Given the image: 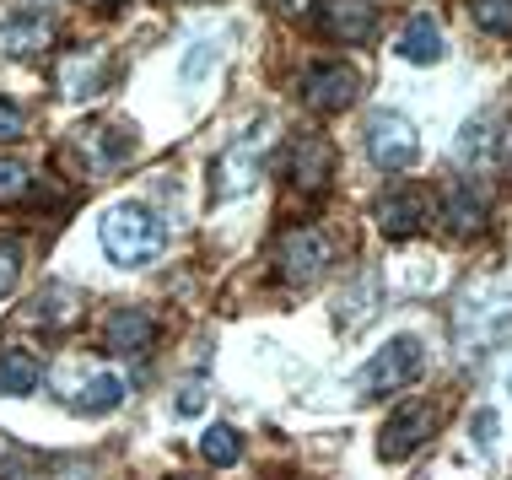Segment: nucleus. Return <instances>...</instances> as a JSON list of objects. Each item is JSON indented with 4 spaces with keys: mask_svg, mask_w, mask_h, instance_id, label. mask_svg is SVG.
<instances>
[{
    "mask_svg": "<svg viewBox=\"0 0 512 480\" xmlns=\"http://www.w3.org/2000/svg\"><path fill=\"white\" fill-rule=\"evenodd\" d=\"M491 216V200L480 184H453L448 195H442V222H448L453 238H475L480 227H486Z\"/></svg>",
    "mask_w": 512,
    "mask_h": 480,
    "instance_id": "obj_15",
    "label": "nucleus"
},
{
    "mask_svg": "<svg viewBox=\"0 0 512 480\" xmlns=\"http://www.w3.org/2000/svg\"><path fill=\"white\" fill-rule=\"evenodd\" d=\"M17 276H22V249L17 243H0V297L17 286Z\"/></svg>",
    "mask_w": 512,
    "mask_h": 480,
    "instance_id": "obj_23",
    "label": "nucleus"
},
{
    "mask_svg": "<svg viewBox=\"0 0 512 480\" xmlns=\"http://www.w3.org/2000/svg\"><path fill=\"white\" fill-rule=\"evenodd\" d=\"M469 17H475L480 33L512 38V0H469Z\"/></svg>",
    "mask_w": 512,
    "mask_h": 480,
    "instance_id": "obj_21",
    "label": "nucleus"
},
{
    "mask_svg": "<svg viewBox=\"0 0 512 480\" xmlns=\"http://www.w3.org/2000/svg\"><path fill=\"white\" fill-rule=\"evenodd\" d=\"M49 44H54V17H44V11H17V17L0 22V54H11V60H33Z\"/></svg>",
    "mask_w": 512,
    "mask_h": 480,
    "instance_id": "obj_14",
    "label": "nucleus"
},
{
    "mask_svg": "<svg viewBox=\"0 0 512 480\" xmlns=\"http://www.w3.org/2000/svg\"><path fill=\"white\" fill-rule=\"evenodd\" d=\"M265 152H270V119H254V125L216 157V173H211L216 178V200L248 195V189L259 184V173H265Z\"/></svg>",
    "mask_w": 512,
    "mask_h": 480,
    "instance_id": "obj_2",
    "label": "nucleus"
},
{
    "mask_svg": "<svg viewBox=\"0 0 512 480\" xmlns=\"http://www.w3.org/2000/svg\"><path fill=\"white\" fill-rule=\"evenodd\" d=\"M76 308H81L76 292L49 286L44 297H33V303H27V319H33V324H49V329H65V324H76Z\"/></svg>",
    "mask_w": 512,
    "mask_h": 480,
    "instance_id": "obj_19",
    "label": "nucleus"
},
{
    "mask_svg": "<svg viewBox=\"0 0 512 480\" xmlns=\"http://www.w3.org/2000/svg\"><path fill=\"white\" fill-rule=\"evenodd\" d=\"M119 405H124V383H119L114 373L87 378V383L71 394V410H76V416H114Z\"/></svg>",
    "mask_w": 512,
    "mask_h": 480,
    "instance_id": "obj_18",
    "label": "nucleus"
},
{
    "mask_svg": "<svg viewBox=\"0 0 512 480\" xmlns=\"http://www.w3.org/2000/svg\"><path fill=\"white\" fill-rule=\"evenodd\" d=\"M432 216V195L415 184H389L378 200H372V222H378L389 238H415Z\"/></svg>",
    "mask_w": 512,
    "mask_h": 480,
    "instance_id": "obj_10",
    "label": "nucleus"
},
{
    "mask_svg": "<svg viewBox=\"0 0 512 480\" xmlns=\"http://www.w3.org/2000/svg\"><path fill=\"white\" fill-rule=\"evenodd\" d=\"M399 60H410V65H437L442 54H448V38H442V27L437 17H426V11H415V17L399 27V44H394Z\"/></svg>",
    "mask_w": 512,
    "mask_h": 480,
    "instance_id": "obj_16",
    "label": "nucleus"
},
{
    "mask_svg": "<svg viewBox=\"0 0 512 480\" xmlns=\"http://www.w3.org/2000/svg\"><path fill=\"white\" fill-rule=\"evenodd\" d=\"M200 454H205V464H216V470H232V464L243 459V437L232 427H211L200 437Z\"/></svg>",
    "mask_w": 512,
    "mask_h": 480,
    "instance_id": "obj_20",
    "label": "nucleus"
},
{
    "mask_svg": "<svg viewBox=\"0 0 512 480\" xmlns=\"http://www.w3.org/2000/svg\"><path fill=\"white\" fill-rule=\"evenodd\" d=\"M54 76H60L65 103H87L108 87V54L103 49H71V54H60V71Z\"/></svg>",
    "mask_w": 512,
    "mask_h": 480,
    "instance_id": "obj_12",
    "label": "nucleus"
},
{
    "mask_svg": "<svg viewBox=\"0 0 512 480\" xmlns=\"http://www.w3.org/2000/svg\"><path fill=\"white\" fill-rule=\"evenodd\" d=\"M98 243H103V254L114 259V265L135 270V265H151V259L168 249V227H162V216L151 211V205L124 200V205H114V211H103Z\"/></svg>",
    "mask_w": 512,
    "mask_h": 480,
    "instance_id": "obj_1",
    "label": "nucleus"
},
{
    "mask_svg": "<svg viewBox=\"0 0 512 480\" xmlns=\"http://www.w3.org/2000/svg\"><path fill=\"white\" fill-rule=\"evenodd\" d=\"M135 125H124V119H108V125H92L87 135H76V152L87 162L92 173H108V168H124V162L135 157Z\"/></svg>",
    "mask_w": 512,
    "mask_h": 480,
    "instance_id": "obj_11",
    "label": "nucleus"
},
{
    "mask_svg": "<svg viewBox=\"0 0 512 480\" xmlns=\"http://www.w3.org/2000/svg\"><path fill=\"white\" fill-rule=\"evenodd\" d=\"M92 6H108V11H114V6H124V0H92Z\"/></svg>",
    "mask_w": 512,
    "mask_h": 480,
    "instance_id": "obj_26",
    "label": "nucleus"
},
{
    "mask_svg": "<svg viewBox=\"0 0 512 480\" xmlns=\"http://www.w3.org/2000/svg\"><path fill=\"white\" fill-rule=\"evenodd\" d=\"M356 92H362V76H356L345 60H318L297 81V98L308 103L313 114H335V108H345Z\"/></svg>",
    "mask_w": 512,
    "mask_h": 480,
    "instance_id": "obj_8",
    "label": "nucleus"
},
{
    "mask_svg": "<svg viewBox=\"0 0 512 480\" xmlns=\"http://www.w3.org/2000/svg\"><path fill=\"white\" fill-rule=\"evenodd\" d=\"M103 346H108V356H146L151 346H157V319H151L146 308H119V313H108Z\"/></svg>",
    "mask_w": 512,
    "mask_h": 480,
    "instance_id": "obj_13",
    "label": "nucleus"
},
{
    "mask_svg": "<svg viewBox=\"0 0 512 480\" xmlns=\"http://www.w3.org/2000/svg\"><path fill=\"white\" fill-rule=\"evenodd\" d=\"M173 480H189V475H173Z\"/></svg>",
    "mask_w": 512,
    "mask_h": 480,
    "instance_id": "obj_28",
    "label": "nucleus"
},
{
    "mask_svg": "<svg viewBox=\"0 0 512 480\" xmlns=\"http://www.w3.org/2000/svg\"><path fill=\"white\" fill-rule=\"evenodd\" d=\"M507 394H512V373H507Z\"/></svg>",
    "mask_w": 512,
    "mask_h": 480,
    "instance_id": "obj_27",
    "label": "nucleus"
},
{
    "mask_svg": "<svg viewBox=\"0 0 512 480\" xmlns=\"http://www.w3.org/2000/svg\"><path fill=\"white\" fill-rule=\"evenodd\" d=\"M205 65H211V44H195V54L184 60V81H195V76L205 71Z\"/></svg>",
    "mask_w": 512,
    "mask_h": 480,
    "instance_id": "obj_25",
    "label": "nucleus"
},
{
    "mask_svg": "<svg viewBox=\"0 0 512 480\" xmlns=\"http://www.w3.org/2000/svg\"><path fill=\"white\" fill-rule=\"evenodd\" d=\"M426 373V356H421V340L415 335H394L389 346H383L378 356H372V362L362 367V378H356V389L362 394H372V400H378V394H394V389H410L415 378Z\"/></svg>",
    "mask_w": 512,
    "mask_h": 480,
    "instance_id": "obj_4",
    "label": "nucleus"
},
{
    "mask_svg": "<svg viewBox=\"0 0 512 480\" xmlns=\"http://www.w3.org/2000/svg\"><path fill=\"white\" fill-rule=\"evenodd\" d=\"M275 270L292 286H313L329 270V238L318 227H286L275 243Z\"/></svg>",
    "mask_w": 512,
    "mask_h": 480,
    "instance_id": "obj_6",
    "label": "nucleus"
},
{
    "mask_svg": "<svg viewBox=\"0 0 512 480\" xmlns=\"http://www.w3.org/2000/svg\"><path fill=\"white\" fill-rule=\"evenodd\" d=\"M33 195V173L17 157H0V200H27Z\"/></svg>",
    "mask_w": 512,
    "mask_h": 480,
    "instance_id": "obj_22",
    "label": "nucleus"
},
{
    "mask_svg": "<svg viewBox=\"0 0 512 480\" xmlns=\"http://www.w3.org/2000/svg\"><path fill=\"white\" fill-rule=\"evenodd\" d=\"M437 427H442V410H437L432 400H405V405H394V416L383 421L378 454L389 459V464H405V459H415L426 443H432Z\"/></svg>",
    "mask_w": 512,
    "mask_h": 480,
    "instance_id": "obj_3",
    "label": "nucleus"
},
{
    "mask_svg": "<svg viewBox=\"0 0 512 480\" xmlns=\"http://www.w3.org/2000/svg\"><path fill=\"white\" fill-rule=\"evenodd\" d=\"M286 178H292V189H302V195H324L329 178H335V146H329V135H318V130L292 135Z\"/></svg>",
    "mask_w": 512,
    "mask_h": 480,
    "instance_id": "obj_9",
    "label": "nucleus"
},
{
    "mask_svg": "<svg viewBox=\"0 0 512 480\" xmlns=\"http://www.w3.org/2000/svg\"><path fill=\"white\" fill-rule=\"evenodd\" d=\"M38 383H44V362H38L33 351L22 346H0V394H11V400H22V394H33Z\"/></svg>",
    "mask_w": 512,
    "mask_h": 480,
    "instance_id": "obj_17",
    "label": "nucleus"
},
{
    "mask_svg": "<svg viewBox=\"0 0 512 480\" xmlns=\"http://www.w3.org/2000/svg\"><path fill=\"white\" fill-rule=\"evenodd\" d=\"M367 157H372V168H383V173H405L415 168V157H421V141H415V125L405 114H372L367 119Z\"/></svg>",
    "mask_w": 512,
    "mask_h": 480,
    "instance_id": "obj_5",
    "label": "nucleus"
},
{
    "mask_svg": "<svg viewBox=\"0 0 512 480\" xmlns=\"http://www.w3.org/2000/svg\"><path fill=\"white\" fill-rule=\"evenodd\" d=\"M308 22L329 44H367L372 27H378V11H372V0H313Z\"/></svg>",
    "mask_w": 512,
    "mask_h": 480,
    "instance_id": "obj_7",
    "label": "nucleus"
},
{
    "mask_svg": "<svg viewBox=\"0 0 512 480\" xmlns=\"http://www.w3.org/2000/svg\"><path fill=\"white\" fill-rule=\"evenodd\" d=\"M22 125H27L22 103H17V98H0V141H17Z\"/></svg>",
    "mask_w": 512,
    "mask_h": 480,
    "instance_id": "obj_24",
    "label": "nucleus"
}]
</instances>
